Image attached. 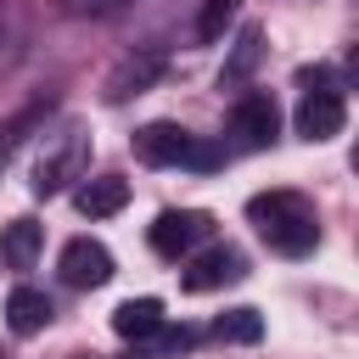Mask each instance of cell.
Listing matches in <instances>:
<instances>
[{
    "label": "cell",
    "mask_w": 359,
    "mask_h": 359,
    "mask_svg": "<svg viewBox=\"0 0 359 359\" xmlns=\"http://www.w3.org/2000/svg\"><path fill=\"white\" fill-rule=\"evenodd\" d=\"M303 101H297V135L303 140H337L342 135V123H348V101H342V90L325 79V67H314V73H303Z\"/></svg>",
    "instance_id": "cell-2"
},
{
    "label": "cell",
    "mask_w": 359,
    "mask_h": 359,
    "mask_svg": "<svg viewBox=\"0 0 359 359\" xmlns=\"http://www.w3.org/2000/svg\"><path fill=\"white\" fill-rule=\"evenodd\" d=\"M258 56H264V34H258V28H241V39H236V56L224 62V79H230V84H236V79H247Z\"/></svg>",
    "instance_id": "cell-16"
},
{
    "label": "cell",
    "mask_w": 359,
    "mask_h": 359,
    "mask_svg": "<svg viewBox=\"0 0 359 359\" xmlns=\"http://www.w3.org/2000/svg\"><path fill=\"white\" fill-rule=\"evenodd\" d=\"M230 129H236V140L241 146H269L275 140V129H280V112H275V101L264 95V90H252V95H241L236 101V112H230Z\"/></svg>",
    "instance_id": "cell-6"
},
{
    "label": "cell",
    "mask_w": 359,
    "mask_h": 359,
    "mask_svg": "<svg viewBox=\"0 0 359 359\" xmlns=\"http://www.w3.org/2000/svg\"><path fill=\"white\" fill-rule=\"evenodd\" d=\"M118 6H129V0H62L67 17H107V11H118Z\"/></svg>",
    "instance_id": "cell-17"
},
{
    "label": "cell",
    "mask_w": 359,
    "mask_h": 359,
    "mask_svg": "<svg viewBox=\"0 0 359 359\" xmlns=\"http://www.w3.org/2000/svg\"><path fill=\"white\" fill-rule=\"evenodd\" d=\"M79 168H84V135L67 129V140L34 163V191H39V196H56L67 180H79Z\"/></svg>",
    "instance_id": "cell-7"
},
{
    "label": "cell",
    "mask_w": 359,
    "mask_h": 359,
    "mask_svg": "<svg viewBox=\"0 0 359 359\" xmlns=\"http://www.w3.org/2000/svg\"><path fill=\"white\" fill-rule=\"evenodd\" d=\"M123 202H129V180H118V174H95V180H84L73 191V208L84 219H112Z\"/></svg>",
    "instance_id": "cell-9"
},
{
    "label": "cell",
    "mask_w": 359,
    "mask_h": 359,
    "mask_svg": "<svg viewBox=\"0 0 359 359\" xmlns=\"http://www.w3.org/2000/svg\"><path fill=\"white\" fill-rule=\"evenodd\" d=\"M6 325H11L17 337L45 331V325H50V297H45L39 286H17V292L6 297Z\"/></svg>",
    "instance_id": "cell-10"
},
{
    "label": "cell",
    "mask_w": 359,
    "mask_h": 359,
    "mask_svg": "<svg viewBox=\"0 0 359 359\" xmlns=\"http://www.w3.org/2000/svg\"><path fill=\"white\" fill-rule=\"evenodd\" d=\"M236 11H241V0H202V11H196V39H202V45L224 39V28L236 22Z\"/></svg>",
    "instance_id": "cell-14"
},
{
    "label": "cell",
    "mask_w": 359,
    "mask_h": 359,
    "mask_svg": "<svg viewBox=\"0 0 359 359\" xmlns=\"http://www.w3.org/2000/svg\"><path fill=\"white\" fill-rule=\"evenodd\" d=\"M39 247H45V224H34V219H11L6 236H0V258L11 269H34Z\"/></svg>",
    "instance_id": "cell-12"
},
{
    "label": "cell",
    "mask_w": 359,
    "mask_h": 359,
    "mask_svg": "<svg viewBox=\"0 0 359 359\" xmlns=\"http://www.w3.org/2000/svg\"><path fill=\"white\" fill-rule=\"evenodd\" d=\"M157 342H163L168 353H180V348H191V331H185V325H180V331H174V325H157Z\"/></svg>",
    "instance_id": "cell-18"
},
{
    "label": "cell",
    "mask_w": 359,
    "mask_h": 359,
    "mask_svg": "<svg viewBox=\"0 0 359 359\" xmlns=\"http://www.w3.org/2000/svg\"><path fill=\"white\" fill-rule=\"evenodd\" d=\"M224 342H258L264 337V314L258 309H230V314H219V325H213Z\"/></svg>",
    "instance_id": "cell-15"
},
{
    "label": "cell",
    "mask_w": 359,
    "mask_h": 359,
    "mask_svg": "<svg viewBox=\"0 0 359 359\" xmlns=\"http://www.w3.org/2000/svg\"><path fill=\"white\" fill-rule=\"evenodd\" d=\"M157 325H163V303L157 297H129V303L112 309V331L123 342H146V337H157Z\"/></svg>",
    "instance_id": "cell-11"
},
{
    "label": "cell",
    "mask_w": 359,
    "mask_h": 359,
    "mask_svg": "<svg viewBox=\"0 0 359 359\" xmlns=\"http://www.w3.org/2000/svg\"><path fill=\"white\" fill-rule=\"evenodd\" d=\"M157 67H163L157 56H140V62L129 56V62H123V67H118V73L107 79V101H129V95H140V90H146V84L157 79Z\"/></svg>",
    "instance_id": "cell-13"
},
{
    "label": "cell",
    "mask_w": 359,
    "mask_h": 359,
    "mask_svg": "<svg viewBox=\"0 0 359 359\" xmlns=\"http://www.w3.org/2000/svg\"><path fill=\"white\" fill-rule=\"evenodd\" d=\"M247 275V258L236 252V247H208V252H196L185 269H180V286L185 292H219V286H230V280H241Z\"/></svg>",
    "instance_id": "cell-4"
},
{
    "label": "cell",
    "mask_w": 359,
    "mask_h": 359,
    "mask_svg": "<svg viewBox=\"0 0 359 359\" xmlns=\"http://www.w3.org/2000/svg\"><path fill=\"white\" fill-rule=\"evenodd\" d=\"M185 151H191V135H185L180 123H146V129L135 135V157H140V163H151V168L185 163Z\"/></svg>",
    "instance_id": "cell-8"
},
{
    "label": "cell",
    "mask_w": 359,
    "mask_h": 359,
    "mask_svg": "<svg viewBox=\"0 0 359 359\" xmlns=\"http://www.w3.org/2000/svg\"><path fill=\"white\" fill-rule=\"evenodd\" d=\"M247 219H252L258 236H264L275 252H286V258H303V252H314V241H320V219H314V208H309L297 191H264V196H252V202H247Z\"/></svg>",
    "instance_id": "cell-1"
},
{
    "label": "cell",
    "mask_w": 359,
    "mask_h": 359,
    "mask_svg": "<svg viewBox=\"0 0 359 359\" xmlns=\"http://www.w3.org/2000/svg\"><path fill=\"white\" fill-rule=\"evenodd\" d=\"M208 236H213V213H202V208H168V213H157L151 230H146L151 252H163V258H180V252H191V247L208 241Z\"/></svg>",
    "instance_id": "cell-3"
},
{
    "label": "cell",
    "mask_w": 359,
    "mask_h": 359,
    "mask_svg": "<svg viewBox=\"0 0 359 359\" xmlns=\"http://www.w3.org/2000/svg\"><path fill=\"white\" fill-rule=\"evenodd\" d=\"M62 280L79 286V292L107 286V280H112V252H107L101 241H90V236H73V241L62 247Z\"/></svg>",
    "instance_id": "cell-5"
}]
</instances>
